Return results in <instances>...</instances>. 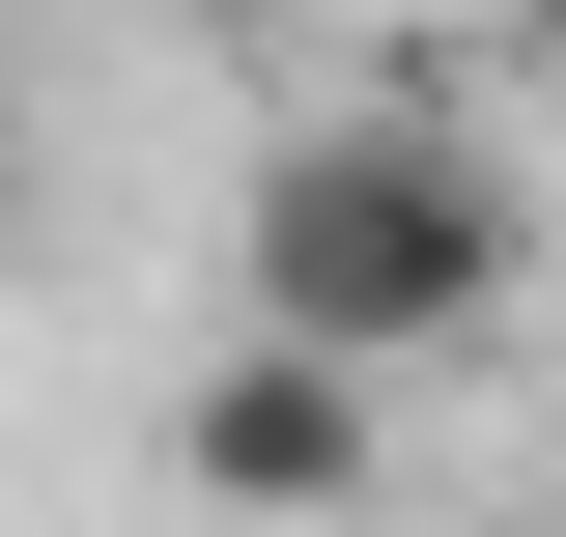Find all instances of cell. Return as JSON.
<instances>
[{
  "mask_svg": "<svg viewBox=\"0 0 566 537\" xmlns=\"http://www.w3.org/2000/svg\"><path fill=\"white\" fill-rule=\"evenodd\" d=\"M170 481H199L227 537H340V509H397V397L312 368V339H199V368H170Z\"/></svg>",
  "mask_w": 566,
  "mask_h": 537,
  "instance_id": "2",
  "label": "cell"
},
{
  "mask_svg": "<svg viewBox=\"0 0 566 537\" xmlns=\"http://www.w3.org/2000/svg\"><path fill=\"white\" fill-rule=\"evenodd\" d=\"M0 227H29V114H0Z\"/></svg>",
  "mask_w": 566,
  "mask_h": 537,
  "instance_id": "3",
  "label": "cell"
},
{
  "mask_svg": "<svg viewBox=\"0 0 566 537\" xmlns=\"http://www.w3.org/2000/svg\"><path fill=\"white\" fill-rule=\"evenodd\" d=\"M538 312V199H510L453 114H283L255 199H227V339H312V368H368V397H424V368H482V339Z\"/></svg>",
  "mask_w": 566,
  "mask_h": 537,
  "instance_id": "1",
  "label": "cell"
}]
</instances>
